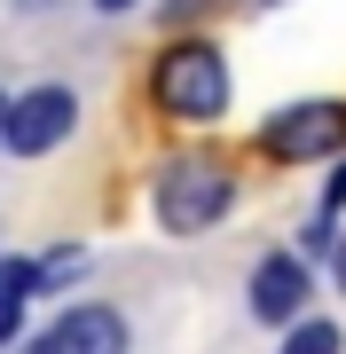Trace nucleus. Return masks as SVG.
Masks as SVG:
<instances>
[{
    "label": "nucleus",
    "instance_id": "obj_16",
    "mask_svg": "<svg viewBox=\"0 0 346 354\" xmlns=\"http://www.w3.org/2000/svg\"><path fill=\"white\" fill-rule=\"evenodd\" d=\"M0 118H8V95H0Z\"/></svg>",
    "mask_w": 346,
    "mask_h": 354
},
{
    "label": "nucleus",
    "instance_id": "obj_15",
    "mask_svg": "<svg viewBox=\"0 0 346 354\" xmlns=\"http://www.w3.org/2000/svg\"><path fill=\"white\" fill-rule=\"evenodd\" d=\"M252 8H276V0H252Z\"/></svg>",
    "mask_w": 346,
    "mask_h": 354
},
{
    "label": "nucleus",
    "instance_id": "obj_3",
    "mask_svg": "<svg viewBox=\"0 0 346 354\" xmlns=\"http://www.w3.org/2000/svg\"><path fill=\"white\" fill-rule=\"evenodd\" d=\"M260 142H268V158H283V165H307V158H323V150H338V142H346V111H338V102L276 111Z\"/></svg>",
    "mask_w": 346,
    "mask_h": 354
},
{
    "label": "nucleus",
    "instance_id": "obj_10",
    "mask_svg": "<svg viewBox=\"0 0 346 354\" xmlns=\"http://www.w3.org/2000/svg\"><path fill=\"white\" fill-rule=\"evenodd\" d=\"M16 323H24V315H16V299H0V346L16 339Z\"/></svg>",
    "mask_w": 346,
    "mask_h": 354
},
{
    "label": "nucleus",
    "instance_id": "obj_11",
    "mask_svg": "<svg viewBox=\"0 0 346 354\" xmlns=\"http://www.w3.org/2000/svg\"><path fill=\"white\" fill-rule=\"evenodd\" d=\"M331 276H338V291H346V236H331Z\"/></svg>",
    "mask_w": 346,
    "mask_h": 354
},
{
    "label": "nucleus",
    "instance_id": "obj_12",
    "mask_svg": "<svg viewBox=\"0 0 346 354\" xmlns=\"http://www.w3.org/2000/svg\"><path fill=\"white\" fill-rule=\"evenodd\" d=\"M197 8H205V0H166V16H173V24H189Z\"/></svg>",
    "mask_w": 346,
    "mask_h": 354
},
{
    "label": "nucleus",
    "instance_id": "obj_6",
    "mask_svg": "<svg viewBox=\"0 0 346 354\" xmlns=\"http://www.w3.org/2000/svg\"><path fill=\"white\" fill-rule=\"evenodd\" d=\"M307 291H315L307 260L276 252V260H260V276H252V315H260V323H291L299 307H307Z\"/></svg>",
    "mask_w": 346,
    "mask_h": 354
},
{
    "label": "nucleus",
    "instance_id": "obj_14",
    "mask_svg": "<svg viewBox=\"0 0 346 354\" xmlns=\"http://www.w3.org/2000/svg\"><path fill=\"white\" fill-rule=\"evenodd\" d=\"M24 8H48V0H24Z\"/></svg>",
    "mask_w": 346,
    "mask_h": 354
},
{
    "label": "nucleus",
    "instance_id": "obj_5",
    "mask_svg": "<svg viewBox=\"0 0 346 354\" xmlns=\"http://www.w3.org/2000/svg\"><path fill=\"white\" fill-rule=\"evenodd\" d=\"M32 354H126V323L110 307H64Z\"/></svg>",
    "mask_w": 346,
    "mask_h": 354
},
{
    "label": "nucleus",
    "instance_id": "obj_9",
    "mask_svg": "<svg viewBox=\"0 0 346 354\" xmlns=\"http://www.w3.org/2000/svg\"><path fill=\"white\" fill-rule=\"evenodd\" d=\"M291 323H299V315H291ZM338 346H346L338 323H299L291 339H283V354H338Z\"/></svg>",
    "mask_w": 346,
    "mask_h": 354
},
{
    "label": "nucleus",
    "instance_id": "obj_8",
    "mask_svg": "<svg viewBox=\"0 0 346 354\" xmlns=\"http://www.w3.org/2000/svg\"><path fill=\"white\" fill-rule=\"evenodd\" d=\"M338 205H346V165H338V181H331V197L315 205V221H307V244H315V252H323V244L338 236Z\"/></svg>",
    "mask_w": 346,
    "mask_h": 354
},
{
    "label": "nucleus",
    "instance_id": "obj_4",
    "mask_svg": "<svg viewBox=\"0 0 346 354\" xmlns=\"http://www.w3.org/2000/svg\"><path fill=\"white\" fill-rule=\"evenodd\" d=\"M71 118H79V102H71L64 87H39V95H24V102H8V118H0V142H8L16 158H48L55 142L71 134Z\"/></svg>",
    "mask_w": 346,
    "mask_h": 354
},
{
    "label": "nucleus",
    "instance_id": "obj_1",
    "mask_svg": "<svg viewBox=\"0 0 346 354\" xmlns=\"http://www.w3.org/2000/svg\"><path fill=\"white\" fill-rule=\"evenodd\" d=\"M157 102H166L173 118H189V127H205V118L229 111V64H220V48H205V39H181V48L157 55L150 71Z\"/></svg>",
    "mask_w": 346,
    "mask_h": 354
},
{
    "label": "nucleus",
    "instance_id": "obj_13",
    "mask_svg": "<svg viewBox=\"0 0 346 354\" xmlns=\"http://www.w3.org/2000/svg\"><path fill=\"white\" fill-rule=\"evenodd\" d=\"M95 8H103V16H126V8H134V0H95Z\"/></svg>",
    "mask_w": 346,
    "mask_h": 354
},
{
    "label": "nucleus",
    "instance_id": "obj_2",
    "mask_svg": "<svg viewBox=\"0 0 346 354\" xmlns=\"http://www.w3.org/2000/svg\"><path fill=\"white\" fill-rule=\"evenodd\" d=\"M236 205V181L220 174L213 158H173L166 174H157V221L173 228V236H197V228L229 221Z\"/></svg>",
    "mask_w": 346,
    "mask_h": 354
},
{
    "label": "nucleus",
    "instance_id": "obj_7",
    "mask_svg": "<svg viewBox=\"0 0 346 354\" xmlns=\"http://www.w3.org/2000/svg\"><path fill=\"white\" fill-rule=\"evenodd\" d=\"M79 276H87V252H79V244H55V252L32 260V291H64V283H79Z\"/></svg>",
    "mask_w": 346,
    "mask_h": 354
}]
</instances>
